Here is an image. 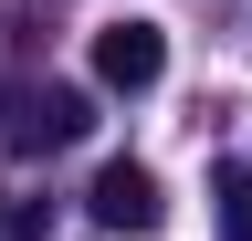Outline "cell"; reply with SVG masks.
<instances>
[{"instance_id": "7a4b0ae2", "label": "cell", "mask_w": 252, "mask_h": 241, "mask_svg": "<svg viewBox=\"0 0 252 241\" xmlns=\"http://www.w3.org/2000/svg\"><path fill=\"white\" fill-rule=\"evenodd\" d=\"M158 74H168V32H158L147 11H126V21L94 32V84H105V95H147Z\"/></svg>"}, {"instance_id": "277c9868", "label": "cell", "mask_w": 252, "mask_h": 241, "mask_svg": "<svg viewBox=\"0 0 252 241\" xmlns=\"http://www.w3.org/2000/svg\"><path fill=\"white\" fill-rule=\"evenodd\" d=\"M220 231L252 241V168H220Z\"/></svg>"}, {"instance_id": "6da1fadb", "label": "cell", "mask_w": 252, "mask_h": 241, "mask_svg": "<svg viewBox=\"0 0 252 241\" xmlns=\"http://www.w3.org/2000/svg\"><path fill=\"white\" fill-rule=\"evenodd\" d=\"M84 126H94V95H74V84H0V136L32 147V158L74 147Z\"/></svg>"}, {"instance_id": "3957f363", "label": "cell", "mask_w": 252, "mask_h": 241, "mask_svg": "<svg viewBox=\"0 0 252 241\" xmlns=\"http://www.w3.org/2000/svg\"><path fill=\"white\" fill-rule=\"evenodd\" d=\"M84 199H94V220H105V231H158V210H168V199H158V178H147L137 158H105Z\"/></svg>"}]
</instances>
